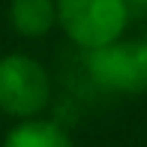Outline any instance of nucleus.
<instances>
[{"label":"nucleus","instance_id":"1","mask_svg":"<svg viewBox=\"0 0 147 147\" xmlns=\"http://www.w3.org/2000/svg\"><path fill=\"white\" fill-rule=\"evenodd\" d=\"M54 9L63 33L87 51L117 42L129 18L123 0H54Z\"/></svg>","mask_w":147,"mask_h":147},{"label":"nucleus","instance_id":"7","mask_svg":"<svg viewBox=\"0 0 147 147\" xmlns=\"http://www.w3.org/2000/svg\"><path fill=\"white\" fill-rule=\"evenodd\" d=\"M126 9H135V12H144L147 9V0H123Z\"/></svg>","mask_w":147,"mask_h":147},{"label":"nucleus","instance_id":"3","mask_svg":"<svg viewBox=\"0 0 147 147\" xmlns=\"http://www.w3.org/2000/svg\"><path fill=\"white\" fill-rule=\"evenodd\" d=\"M87 69H90L93 81L108 90H123V93L147 90L141 57H138V42H108L102 48H90Z\"/></svg>","mask_w":147,"mask_h":147},{"label":"nucleus","instance_id":"2","mask_svg":"<svg viewBox=\"0 0 147 147\" xmlns=\"http://www.w3.org/2000/svg\"><path fill=\"white\" fill-rule=\"evenodd\" d=\"M51 78L39 60L27 54L0 57V111L9 117L30 120L48 105Z\"/></svg>","mask_w":147,"mask_h":147},{"label":"nucleus","instance_id":"4","mask_svg":"<svg viewBox=\"0 0 147 147\" xmlns=\"http://www.w3.org/2000/svg\"><path fill=\"white\" fill-rule=\"evenodd\" d=\"M9 21L12 30L21 36H45L57 24L54 0H12Z\"/></svg>","mask_w":147,"mask_h":147},{"label":"nucleus","instance_id":"5","mask_svg":"<svg viewBox=\"0 0 147 147\" xmlns=\"http://www.w3.org/2000/svg\"><path fill=\"white\" fill-rule=\"evenodd\" d=\"M3 147H75L72 138L51 120H21L3 138Z\"/></svg>","mask_w":147,"mask_h":147},{"label":"nucleus","instance_id":"6","mask_svg":"<svg viewBox=\"0 0 147 147\" xmlns=\"http://www.w3.org/2000/svg\"><path fill=\"white\" fill-rule=\"evenodd\" d=\"M138 57H141V72H144V87H147V39L138 42Z\"/></svg>","mask_w":147,"mask_h":147}]
</instances>
